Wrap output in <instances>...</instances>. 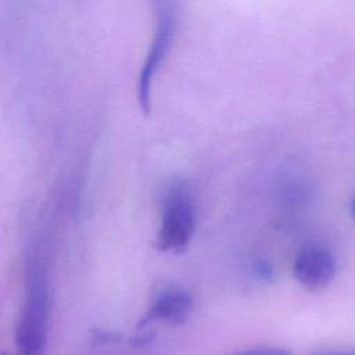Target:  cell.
Here are the masks:
<instances>
[{
    "mask_svg": "<svg viewBox=\"0 0 355 355\" xmlns=\"http://www.w3.org/2000/svg\"><path fill=\"white\" fill-rule=\"evenodd\" d=\"M50 282L46 263L39 254L26 259L24 297L15 327L17 355H43L50 326Z\"/></svg>",
    "mask_w": 355,
    "mask_h": 355,
    "instance_id": "obj_1",
    "label": "cell"
},
{
    "mask_svg": "<svg viewBox=\"0 0 355 355\" xmlns=\"http://www.w3.org/2000/svg\"><path fill=\"white\" fill-rule=\"evenodd\" d=\"M197 226V204L193 194L183 184L168 190L162 202L161 222L155 247L162 252H183Z\"/></svg>",
    "mask_w": 355,
    "mask_h": 355,
    "instance_id": "obj_2",
    "label": "cell"
},
{
    "mask_svg": "<svg viewBox=\"0 0 355 355\" xmlns=\"http://www.w3.org/2000/svg\"><path fill=\"white\" fill-rule=\"evenodd\" d=\"M175 29L176 11L173 3H159L155 11L151 43L137 79V103L144 115L151 112L153 80L172 47Z\"/></svg>",
    "mask_w": 355,
    "mask_h": 355,
    "instance_id": "obj_3",
    "label": "cell"
},
{
    "mask_svg": "<svg viewBox=\"0 0 355 355\" xmlns=\"http://www.w3.org/2000/svg\"><path fill=\"white\" fill-rule=\"evenodd\" d=\"M337 263L334 255L322 245L302 247L293 262L295 280L308 290H322L327 287L336 276Z\"/></svg>",
    "mask_w": 355,
    "mask_h": 355,
    "instance_id": "obj_4",
    "label": "cell"
},
{
    "mask_svg": "<svg viewBox=\"0 0 355 355\" xmlns=\"http://www.w3.org/2000/svg\"><path fill=\"white\" fill-rule=\"evenodd\" d=\"M194 308L191 293L180 286H166L157 293L148 312L139 323L137 330H146L151 322L182 324L187 320Z\"/></svg>",
    "mask_w": 355,
    "mask_h": 355,
    "instance_id": "obj_5",
    "label": "cell"
},
{
    "mask_svg": "<svg viewBox=\"0 0 355 355\" xmlns=\"http://www.w3.org/2000/svg\"><path fill=\"white\" fill-rule=\"evenodd\" d=\"M229 355H291L288 351L277 347H269V345H261V347H252L243 351H237Z\"/></svg>",
    "mask_w": 355,
    "mask_h": 355,
    "instance_id": "obj_6",
    "label": "cell"
},
{
    "mask_svg": "<svg viewBox=\"0 0 355 355\" xmlns=\"http://www.w3.org/2000/svg\"><path fill=\"white\" fill-rule=\"evenodd\" d=\"M349 214H351L352 219L355 220V197L351 200V205H349Z\"/></svg>",
    "mask_w": 355,
    "mask_h": 355,
    "instance_id": "obj_7",
    "label": "cell"
},
{
    "mask_svg": "<svg viewBox=\"0 0 355 355\" xmlns=\"http://www.w3.org/2000/svg\"><path fill=\"white\" fill-rule=\"evenodd\" d=\"M319 355H355V354H347V352H324Z\"/></svg>",
    "mask_w": 355,
    "mask_h": 355,
    "instance_id": "obj_8",
    "label": "cell"
}]
</instances>
